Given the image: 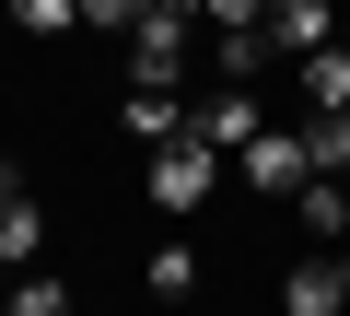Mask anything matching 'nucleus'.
Here are the masks:
<instances>
[{"mask_svg": "<svg viewBox=\"0 0 350 316\" xmlns=\"http://www.w3.org/2000/svg\"><path fill=\"white\" fill-rule=\"evenodd\" d=\"M338 47H350V0H338Z\"/></svg>", "mask_w": 350, "mask_h": 316, "instance_id": "nucleus-16", "label": "nucleus"}, {"mask_svg": "<svg viewBox=\"0 0 350 316\" xmlns=\"http://www.w3.org/2000/svg\"><path fill=\"white\" fill-rule=\"evenodd\" d=\"M187 71H199V12L187 0H152L140 36H129V94H187Z\"/></svg>", "mask_w": 350, "mask_h": 316, "instance_id": "nucleus-1", "label": "nucleus"}, {"mask_svg": "<svg viewBox=\"0 0 350 316\" xmlns=\"http://www.w3.org/2000/svg\"><path fill=\"white\" fill-rule=\"evenodd\" d=\"M211 199H222V152L163 141V152H152V211H163V223H187V211H211Z\"/></svg>", "mask_w": 350, "mask_h": 316, "instance_id": "nucleus-2", "label": "nucleus"}, {"mask_svg": "<svg viewBox=\"0 0 350 316\" xmlns=\"http://www.w3.org/2000/svg\"><path fill=\"white\" fill-rule=\"evenodd\" d=\"M12 24L47 47V36H70V24H82V0H12Z\"/></svg>", "mask_w": 350, "mask_h": 316, "instance_id": "nucleus-14", "label": "nucleus"}, {"mask_svg": "<svg viewBox=\"0 0 350 316\" xmlns=\"http://www.w3.org/2000/svg\"><path fill=\"white\" fill-rule=\"evenodd\" d=\"M36 246H47V211H36L24 188H0V269L24 281V269H36Z\"/></svg>", "mask_w": 350, "mask_h": 316, "instance_id": "nucleus-8", "label": "nucleus"}, {"mask_svg": "<svg viewBox=\"0 0 350 316\" xmlns=\"http://www.w3.org/2000/svg\"><path fill=\"white\" fill-rule=\"evenodd\" d=\"M140 281H152V293H163V304H187V293H199V281H211V269H199V246H187V234H163V246H152V269H140Z\"/></svg>", "mask_w": 350, "mask_h": 316, "instance_id": "nucleus-11", "label": "nucleus"}, {"mask_svg": "<svg viewBox=\"0 0 350 316\" xmlns=\"http://www.w3.org/2000/svg\"><path fill=\"white\" fill-rule=\"evenodd\" d=\"M117 129H129L140 152H163V141H187V94H129V106H117Z\"/></svg>", "mask_w": 350, "mask_h": 316, "instance_id": "nucleus-9", "label": "nucleus"}, {"mask_svg": "<svg viewBox=\"0 0 350 316\" xmlns=\"http://www.w3.org/2000/svg\"><path fill=\"white\" fill-rule=\"evenodd\" d=\"M257 129H269V117H257V82H211V94H187V141L222 152V165H234Z\"/></svg>", "mask_w": 350, "mask_h": 316, "instance_id": "nucleus-3", "label": "nucleus"}, {"mask_svg": "<svg viewBox=\"0 0 350 316\" xmlns=\"http://www.w3.org/2000/svg\"><path fill=\"white\" fill-rule=\"evenodd\" d=\"M199 59H211V82H257L269 71V36H211Z\"/></svg>", "mask_w": 350, "mask_h": 316, "instance_id": "nucleus-13", "label": "nucleus"}, {"mask_svg": "<svg viewBox=\"0 0 350 316\" xmlns=\"http://www.w3.org/2000/svg\"><path fill=\"white\" fill-rule=\"evenodd\" d=\"M292 82H304V117H350V47H327V59H304Z\"/></svg>", "mask_w": 350, "mask_h": 316, "instance_id": "nucleus-10", "label": "nucleus"}, {"mask_svg": "<svg viewBox=\"0 0 350 316\" xmlns=\"http://www.w3.org/2000/svg\"><path fill=\"white\" fill-rule=\"evenodd\" d=\"M304 176H350V117H304Z\"/></svg>", "mask_w": 350, "mask_h": 316, "instance_id": "nucleus-12", "label": "nucleus"}, {"mask_svg": "<svg viewBox=\"0 0 350 316\" xmlns=\"http://www.w3.org/2000/svg\"><path fill=\"white\" fill-rule=\"evenodd\" d=\"M140 12H152V0H82V24H94V36H117V47L140 36Z\"/></svg>", "mask_w": 350, "mask_h": 316, "instance_id": "nucleus-15", "label": "nucleus"}, {"mask_svg": "<svg viewBox=\"0 0 350 316\" xmlns=\"http://www.w3.org/2000/svg\"><path fill=\"white\" fill-rule=\"evenodd\" d=\"M234 176H245V188H280V199H292V188H304V129H257V141L234 152Z\"/></svg>", "mask_w": 350, "mask_h": 316, "instance_id": "nucleus-5", "label": "nucleus"}, {"mask_svg": "<svg viewBox=\"0 0 350 316\" xmlns=\"http://www.w3.org/2000/svg\"><path fill=\"white\" fill-rule=\"evenodd\" d=\"M280 316H350V269H338V258L280 269Z\"/></svg>", "mask_w": 350, "mask_h": 316, "instance_id": "nucleus-6", "label": "nucleus"}, {"mask_svg": "<svg viewBox=\"0 0 350 316\" xmlns=\"http://www.w3.org/2000/svg\"><path fill=\"white\" fill-rule=\"evenodd\" d=\"M0 188H12V165H0Z\"/></svg>", "mask_w": 350, "mask_h": 316, "instance_id": "nucleus-17", "label": "nucleus"}, {"mask_svg": "<svg viewBox=\"0 0 350 316\" xmlns=\"http://www.w3.org/2000/svg\"><path fill=\"white\" fill-rule=\"evenodd\" d=\"M269 71H304V59H327L338 47V0H269Z\"/></svg>", "mask_w": 350, "mask_h": 316, "instance_id": "nucleus-4", "label": "nucleus"}, {"mask_svg": "<svg viewBox=\"0 0 350 316\" xmlns=\"http://www.w3.org/2000/svg\"><path fill=\"white\" fill-rule=\"evenodd\" d=\"M338 269H350V258H338Z\"/></svg>", "mask_w": 350, "mask_h": 316, "instance_id": "nucleus-18", "label": "nucleus"}, {"mask_svg": "<svg viewBox=\"0 0 350 316\" xmlns=\"http://www.w3.org/2000/svg\"><path fill=\"white\" fill-rule=\"evenodd\" d=\"M292 223H304L315 246H338V234H350V176H304V188H292Z\"/></svg>", "mask_w": 350, "mask_h": 316, "instance_id": "nucleus-7", "label": "nucleus"}]
</instances>
